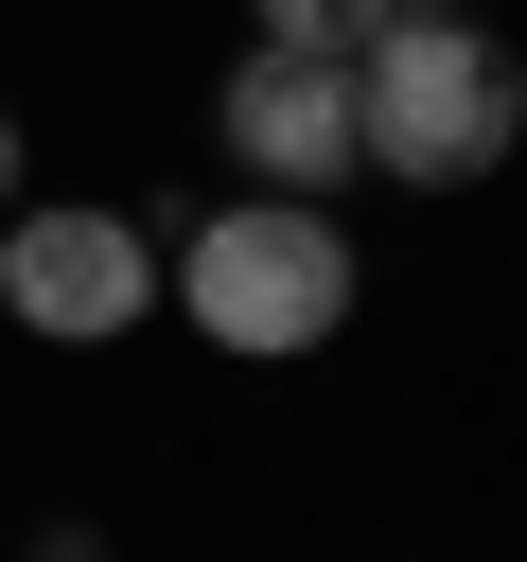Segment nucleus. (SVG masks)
Returning a JSON list of instances; mask_svg holds the SVG:
<instances>
[{
    "instance_id": "f257e3e1",
    "label": "nucleus",
    "mask_w": 527,
    "mask_h": 562,
    "mask_svg": "<svg viewBox=\"0 0 527 562\" xmlns=\"http://www.w3.org/2000/svg\"><path fill=\"white\" fill-rule=\"evenodd\" d=\"M509 140H527V53L474 0H386L351 53V158L404 193H474Z\"/></svg>"
},
{
    "instance_id": "f03ea898",
    "label": "nucleus",
    "mask_w": 527,
    "mask_h": 562,
    "mask_svg": "<svg viewBox=\"0 0 527 562\" xmlns=\"http://www.w3.org/2000/svg\"><path fill=\"white\" fill-rule=\"evenodd\" d=\"M158 299H176L228 369H299V351H334V334H351L369 263H351L334 193H228V211H193V228H176Z\"/></svg>"
},
{
    "instance_id": "7ed1b4c3",
    "label": "nucleus",
    "mask_w": 527,
    "mask_h": 562,
    "mask_svg": "<svg viewBox=\"0 0 527 562\" xmlns=\"http://www.w3.org/2000/svg\"><path fill=\"white\" fill-rule=\"evenodd\" d=\"M0 316L18 334H53V351H105V334H141L158 316V228L141 211H105V193H18L0 211Z\"/></svg>"
},
{
    "instance_id": "20e7f679",
    "label": "nucleus",
    "mask_w": 527,
    "mask_h": 562,
    "mask_svg": "<svg viewBox=\"0 0 527 562\" xmlns=\"http://www.w3.org/2000/svg\"><path fill=\"white\" fill-rule=\"evenodd\" d=\"M211 140L246 158V193H334V176H369V158H351V53L246 35L228 88H211Z\"/></svg>"
},
{
    "instance_id": "39448f33",
    "label": "nucleus",
    "mask_w": 527,
    "mask_h": 562,
    "mask_svg": "<svg viewBox=\"0 0 527 562\" xmlns=\"http://www.w3.org/2000/svg\"><path fill=\"white\" fill-rule=\"evenodd\" d=\"M386 0H246V35H299V53H369Z\"/></svg>"
},
{
    "instance_id": "423d86ee",
    "label": "nucleus",
    "mask_w": 527,
    "mask_h": 562,
    "mask_svg": "<svg viewBox=\"0 0 527 562\" xmlns=\"http://www.w3.org/2000/svg\"><path fill=\"white\" fill-rule=\"evenodd\" d=\"M35 562H105V527H35Z\"/></svg>"
},
{
    "instance_id": "0eeeda50",
    "label": "nucleus",
    "mask_w": 527,
    "mask_h": 562,
    "mask_svg": "<svg viewBox=\"0 0 527 562\" xmlns=\"http://www.w3.org/2000/svg\"><path fill=\"white\" fill-rule=\"evenodd\" d=\"M0 211H18V105H0Z\"/></svg>"
}]
</instances>
